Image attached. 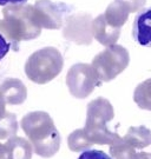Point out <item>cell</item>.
I'll return each instance as SVG.
<instances>
[{"label": "cell", "instance_id": "cell-15", "mask_svg": "<svg viewBox=\"0 0 151 159\" xmlns=\"http://www.w3.org/2000/svg\"><path fill=\"white\" fill-rule=\"evenodd\" d=\"M134 100L142 110L151 111V78L144 80L136 87Z\"/></svg>", "mask_w": 151, "mask_h": 159}, {"label": "cell", "instance_id": "cell-19", "mask_svg": "<svg viewBox=\"0 0 151 159\" xmlns=\"http://www.w3.org/2000/svg\"><path fill=\"white\" fill-rule=\"evenodd\" d=\"M8 114H10V112L6 111V100L4 98L2 92H1V89H0V124L8 117Z\"/></svg>", "mask_w": 151, "mask_h": 159}, {"label": "cell", "instance_id": "cell-6", "mask_svg": "<svg viewBox=\"0 0 151 159\" xmlns=\"http://www.w3.org/2000/svg\"><path fill=\"white\" fill-rule=\"evenodd\" d=\"M66 85L73 97L84 99L89 97L97 86L101 85L92 65L78 63L73 65L66 74Z\"/></svg>", "mask_w": 151, "mask_h": 159}, {"label": "cell", "instance_id": "cell-12", "mask_svg": "<svg viewBox=\"0 0 151 159\" xmlns=\"http://www.w3.org/2000/svg\"><path fill=\"white\" fill-rule=\"evenodd\" d=\"M7 159H32V144L20 137H12L5 144Z\"/></svg>", "mask_w": 151, "mask_h": 159}, {"label": "cell", "instance_id": "cell-10", "mask_svg": "<svg viewBox=\"0 0 151 159\" xmlns=\"http://www.w3.org/2000/svg\"><path fill=\"white\" fill-rule=\"evenodd\" d=\"M92 34L98 43L104 46L115 45L119 39L120 30L116 29L107 23L104 14H101L92 21Z\"/></svg>", "mask_w": 151, "mask_h": 159}, {"label": "cell", "instance_id": "cell-17", "mask_svg": "<svg viewBox=\"0 0 151 159\" xmlns=\"http://www.w3.org/2000/svg\"><path fill=\"white\" fill-rule=\"evenodd\" d=\"M117 1L119 5H122L128 11L131 13L134 12H139L144 5H145L146 0H115Z\"/></svg>", "mask_w": 151, "mask_h": 159}, {"label": "cell", "instance_id": "cell-20", "mask_svg": "<svg viewBox=\"0 0 151 159\" xmlns=\"http://www.w3.org/2000/svg\"><path fill=\"white\" fill-rule=\"evenodd\" d=\"M10 48H11L10 43H8V41L2 37V34L0 33V60L5 57L7 53H8Z\"/></svg>", "mask_w": 151, "mask_h": 159}, {"label": "cell", "instance_id": "cell-2", "mask_svg": "<svg viewBox=\"0 0 151 159\" xmlns=\"http://www.w3.org/2000/svg\"><path fill=\"white\" fill-rule=\"evenodd\" d=\"M20 126L38 156L51 158L59 151L60 133L49 113L44 111L30 112L22 117Z\"/></svg>", "mask_w": 151, "mask_h": 159}, {"label": "cell", "instance_id": "cell-9", "mask_svg": "<svg viewBox=\"0 0 151 159\" xmlns=\"http://www.w3.org/2000/svg\"><path fill=\"white\" fill-rule=\"evenodd\" d=\"M132 38L138 45L151 47V6L143 7L134 17Z\"/></svg>", "mask_w": 151, "mask_h": 159}, {"label": "cell", "instance_id": "cell-14", "mask_svg": "<svg viewBox=\"0 0 151 159\" xmlns=\"http://www.w3.org/2000/svg\"><path fill=\"white\" fill-rule=\"evenodd\" d=\"M130 12L125 10L123 6L119 5L117 1H113L107 6L106 11L104 13V18L107 23L116 29H122L129 18Z\"/></svg>", "mask_w": 151, "mask_h": 159}, {"label": "cell", "instance_id": "cell-23", "mask_svg": "<svg viewBox=\"0 0 151 159\" xmlns=\"http://www.w3.org/2000/svg\"><path fill=\"white\" fill-rule=\"evenodd\" d=\"M0 159H7V150L5 144H0Z\"/></svg>", "mask_w": 151, "mask_h": 159}, {"label": "cell", "instance_id": "cell-1", "mask_svg": "<svg viewBox=\"0 0 151 159\" xmlns=\"http://www.w3.org/2000/svg\"><path fill=\"white\" fill-rule=\"evenodd\" d=\"M37 13L32 5H8L2 10V18L0 19V33L13 50H18V45L24 40L38 38L41 33Z\"/></svg>", "mask_w": 151, "mask_h": 159}, {"label": "cell", "instance_id": "cell-7", "mask_svg": "<svg viewBox=\"0 0 151 159\" xmlns=\"http://www.w3.org/2000/svg\"><path fill=\"white\" fill-rule=\"evenodd\" d=\"M34 10L41 27L47 30H58L65 23L72 11L71 6L64 2H53L51 0H37Z\"/></svg>", "mask_w": 151, "mask_h": 159}, {"label": "cell", "instance_id": "cell-3", "mask_svg": "<svg viewBox=\"0 0 151 159\" xmlns=\"http://www.w3.org/2000/svg\"><path fill=\"white\" fill-rule=\"evenodd\" d=\"M115 118V110L111 102L103 97H98L87 105L84 131L92 144L112 145L122 137L109 129L107 124Z\"/></svg>", "mask_w": 151, "mask_h": 159}, {"label": "cell", "instance_id": "cell-16", "mask_svg": "<svg viewBox=\"0 0 151 159\" xmlns=\"http://www.w3.org/2000/svg\"><path fill=\"white\" fill-rule=\"evenodd\" d=\"M67 145L68 148L73 152H84L89 150L93 144L86 136L84 129L73 131L72 133L67 138Z\"/></svg>", "mask_w": 151, "mask_h": 159}, {"label": "cell", "instance_id": "cell-11", "mask_svg": "<svg viewBox=\"0 0 151 159\" xmlns=\"http://www.w3.org/2000/svg\"><path fill=\"white\" fill-rule=\"evenodd\" d=\"M4 94L6 104L10 105H20L27 98V89L22 81L16 78H7L0 86Z\"/></svg>", "mask_w": 151, "mask_h": 159}, {"label": "cell", "instance_id": "cell-8", "mask_svg": "<svg viewBox=\"0 0 151 159\" xmlns=\"http://www.w3.org/2000/svg\"><path fill=\"white\" fill-rule=\"evenodd\" d=\"M92 17L90 14H70L65 20L63 37L78 45H90L92 34Z\"/></svg>", "mask_w": 151, "mask_h": 159}, {"label": "cell", "instance_id": "cell-4", "mask_svg": "<svg viewBox=\"0 0 151 159\" xmlns=\"http://www.w3.org/2000/svg\"><path fill=\"white\" fill-rule=\"evenodd\" d=\"M62 53L56 47H44L32 53L25 64V74L32 83L47 84L62 72Z\"/></svg>", "mask_w": 151, "mask_h": 159}, {"label": "cell", "instance_id": "cell-18", "mask_svg": "<svg viewBox=\"0 0 151 159\" xmlns=\"http://www.w3.org/2000/svg\"><path fill=\"white\" fill-rule=\"evenodd\" d=\"M78 159H112L101 150H86L79 156Z\"/></svg>", "mask_w": 151, "mask_h": 159}, {"label": "cell", "instance_id": "cell-13", "mask_svg": "<svg viewBox=\"0 0 151 159\" xmlns=\"http://www.w3.org/2000/svg\"><path fill=\"white\" fill-rule=\"evenodd\" d=\"M122 139L136 150H142L151 145V131L145 126H132Z\"/></svg>", "mask_w": 151, "mask_h": 159}, {"label": "cell", "instance_id": "cell-22", "mask_svg": "<svg viewBox=\"0 0 151 159\" xmlns=\"http://www.w3.org/2000/svg\"><path fill=\"white\" fill-rule=\"evenodd\" d=\"M134 159H151V153L148 152H138L136 154Z\"/></svg>", "mask_w": 151, "mask_h": 159}, {"label": "cell", "instance_id": "cell-5", "mask_svg": "<svg viewBox=\"0 0 151 159\" xmlns=\"http://www.w3.org/2000/svg\"><path fill=\"white\" fill-rule=\"evenodd\" d=\"M129 51L120 45L107 46L105 51L97 54L92 60V67L101 83L113 80L129 66Z\"/></svg>", "mask_w": 151, "mask_h": 159}, {"label": "cell", "instance_id": "cell-21", "mask_svg": "<svg viewBox=\"0 0 151 159\" xmlns=\"http://www.w3.org/2000/svg\"><path fill=\"white\" fill-rule=\"evenodd\" d=\"M27 0H0V6H8V5H22Z\"/></svg>", "mask_w": 151, "mask_h": 159}]
</instances>
